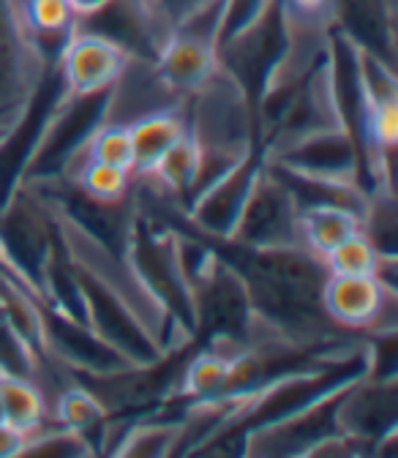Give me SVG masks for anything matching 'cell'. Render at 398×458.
Returning a JSON list of instances; mask_svg holds the SVG:
<instances>
[{"mask_svg": "<svg viewBox=\"0 0 398 458\" xmlns=\"http://www.w3.org/2000/svg\"><path fill=\"white\" fill-rule=\"evenodd\" d=\"M126 265L166 322L186 341H194V290L181 262L178 233L140 199L129 233Z\"/></svg>", "mask_w": 398, "mask_h": 458, "instance_id": "obj_1", "label": "cell"}, {"mask_svg": "<svg viewBox=\"0 0 398 458\" xmlns=\"http://www.w3.org/2000/svg\"><path fill=\"white\" fill-rule=\"evenodd\" d=\"M298 38L301 33L292 28L281 0H267L265 12L246 30L216 49L218 69L238 85L249 104L251 126L259 101L295 57Z\"/></svg>", "mask_w": 398, "mask_h": 458, "instance_id": "obj_2", "label": "cell"}, {"mask_svg": "<svg viewBox=\"0 0 398 458\" xmlns=\"http://www.w3.org/2000/svg\"><path fill=\"white\" fill-rule=\"evenodd\" d=\"M191 290L197 347L241 350L270 338L254 314L243 278L216 254H210V259L191 276Z\"/></svg>", "mask_w": 398, "mask_h": 458, "instance_id": "obj_3", "label": "cell"}, {"mask_svg": "<svg viewBox=\"0 0 398 458\" xmlns=\"http://www.w3.org/2000/svg\"><path fill=\"white\" fill-rule=\"evenodd\" d=\"M115 98L118 85L96 93H66L58 109L52 112L22 183L69 178L80 164L90 137L115 114Z\"/></svg>", "mask_w": 398, "mask_h": 458, "instance_id": "obj_4", "label": "cell"}, {"mask_svg": "<svg viewBox=\"0 0 398 458\" xmlns=\"http://www.w3.org/2000/svg\"><path fill=\"white\" fill-rule=\"evenodd\" d=\"M61 243V218L30 186H20L0 208V254L36 298H41L44 270Z\"/></svg>", "mask_w": 398, "mask_h": 458, "instance_id": "obj_5", "label": "cell"}, {"mask_svg": "<svg viewBox=\"0 0 398 458\" xmlns=\"http://www.w3.org/2000/svg\"><path fill=\"white\" fill-rule=\"evenodd\" d=\"M74 267H77L80 286L85 295L88 325L106 344H112L121 355H126L134 366H150V363L161 360L166 355L161 341L153 335V330L145 325V319L137 314V309L96 270L80 265L77 259H74Z\"/></svg>", "mask_w": 398, "mask_h": 458, "instance_id": "obj_6", "label": "cell"}, {"mask_svg": "<svg viewBox=\"0 0 398 458\" xmlns=\"http://www.w3.org/2000/svg\"><path fill=\"white\" fill-rule=\"evenodd\" d=\"M395 286L379 276H333L322 284L325 314L347 333L395 330Z\"/></svg>", "mask_w": 398, "mask_h": 458, "instance_id": "obj_7", "label": "cell"}, {"mask_svg": "<svg viewBox=\"0 0 398 458\" xmlns=\"http://www.w3.org/2000/svg\"><path fill=\"white\" fill-rule=\"evenodd\" d=\"M298 213L301 208L287 186L262 166L230 241L243 246H303Z\"/></svg>", "mask_w": 398, "mask_h": 458, "instance_id": "obj_8", "label": "cell"}, {"mask_svg": "<svg viewBox=\"0 0 398 458\" xmlns=\"http://www.w3.org/2000/svg\"><path fill=\"white\" fill-rule=\"evenodd\" d=\"M267 164L301 172L309 178L355 183L368 191L366 181V158L358 142L350 137L347 129H327L311 137H303L287 148H281L265 158Z\"/></svg>", "mask_w": 398, "mask_h": 458, "instance_id": "obj_9", "label": "cell"}, {"mask_svg": "<svg viewBox=\"0 0 398 458\" xmlns=\"http://www.w3.org/2000/svg\"><path fill=\"white\" fill-rule=\"evenodd\" d=\"M77 30H88L118 44L134 64L153 66L169 28L150 0H109L88 17H77Z\"/></svg>", "mask_w": 398, "mask_h": 458, "instance_id": "obj_10", "label": "cell"}, {"mask_svg": "<svg viewBox=\"0 0 398 458\" xmlns=\"http://www.w3.org/2000/svg\"><path fill=\"white\" fill-rule=\"evenodd\" d=\"M265 166V150L254 145L226 175H221L207 191H202L189 208H183V218L213 238H230L241 218V210Z\"/></svg>", "mask_w": 398, "mask_h": 458, "instance_id": "obj_11", "label": "cell"}, {"mask_svg": "<svg viewBox=\"0 0 398 458\" xmlns=\"http://www.w3.org/2000/svg\"><path fill=\"white\" fill-rule=\"evenodd\" d=\"M44 333L52 360L64 363L69 374H115L134 366L112 344H106L90 325L77 322L61 311L44 306Z\"/></svg>", "mask_w": 398, "mask_h": 458, "instance_id": "obj_12", "label": "cell"}, {"mask_svg": "<svg viewBox=\"0 0 398 458\" xmlns=\"http://www.w3.org/2000/svg\"><path fill=\"white\" fill-rule=\"evenodd\" d=\"M398 382L393 377H360L341 393L335 423L338 431L366 442L374 453L377 442L398 428Z\"/></svg>", "mask_w": 398, "mask_h": 458, "instance_id": "obj_13", "label": "cell"}, {"mask_svg": "<svg viewBox=\"0 0 398 458\" xmlns=\"http://www.w3.org/2000/svg\"><path fill=\"white\" fill-rule=\"evenodd\" d=\"M156 82L178 101L199 93L218 74L216 44L191 30H169L150 66Z\"/></svg>", "mask_w": 398, "mask_h": 458, "instance_id": "obj_14", "label": "cell"}, {"mask_svg": "<svg viewBox=\"0 0 398 458\" xmlns=\"http://www.w3.org/2000/svg\"><path fill=\"white\" fill-rule=\"evenodd\" d=\"M129 66L131 57L118 44L77 28L58 57V69L69 93H96L118 85Z\"/></svg>", "mask_w": 398, "mask_h": 458, "instance_id": "obj_15", "label": "cell"}, {"mask_svg": "<svg viewBox=\"0 0 398 458\" xmlns=\"http://www.w3.org/2000/svg\"><path fill=\"white\" fill-rule=\"evenodd\" d=\"M41 69L44 61L33 49L17 4L0 0V106L22 101Z\"/></svg>", "mask_w": 398, "mask_h": 458, "instance_id": "obj_16", "label": "cell"}, {"mask_svg": "<svg viewBox=\"0 0 398 458\" xmlns=\"http://www.w3.org/2000/svg\"><path fill=\"white\" fill-rule=\"evenodd\" d=\"M335 30L344 33L358 49L382 57L395 66V28L390 0H333Z\"/></svg>", "mask_w": 398, "mask_h": 458, "instance_id": "obj_17", "label": "cell"}, {"mask_svg": "<svg viewBox=\"0 0 398 458\" xmlns=\"http://www.w3.org/2000/svg\"><path fill=\"white\" fill-rule=\"evenodd\" d=\"M129 131H131V148H134L131 172L134 175H148L156 166V161L189 131L186 101L142 112L140 118L129 121Z\"/></svg>", "mask_w": 398, "mask_h": 458, "instance_id": "obj_18", "label": "cell"}, {"mask_svg": "<svg viewBox=\"0 0 398 458\" xmlns=\"http://www.w3.org/2000/svg\"><path fill=\"white\" fill-rule=\"evenodd\" d=\"M298 226L301 243L317 257H325L338 243L363 233V213L344 205H306L298 213Z\"/></svg>", "mask_w": 398, "mask_h": 458, "instance_id": "obj_19", "label": "cell"}, {"mask_svg": "<svg viewBox=\"0 0 398 458\" xmlns=\"http://www.w3.org/2000/svg\"><path fill=\"white\" fill-rule=\"evenodd\" d=\"M199 164H202V142L189 129L156 161V166L148 172V178H153L169 197H173L175 205H183V199L189 197L199 175Z\"/></svg>", "mask_w": 398, "mask_h": 458, "instance_id": "obj_20", "label": "cell"}, {"mask_svg": "<svg viewBox=\"0 0 398 458\" xmlns=\"http://www.w3.org/2000/svg\"><path fill=\"white\" fill-rule=\"evenodd\" d=\"M0 401H4V420L22 434H33L49 418L47 393L36 379L0 374Z\"/></svg>", "mask_w": 398, "mask_h": 458, "instance_id": "obj_21", "label": "cell"}, {"mask_svg": "<svg viewBox=\"0 0 398 458\" xmlns=\"http://www.w3.org/2000/svg\"><path fill=\"white\" fill-rule=\"evenodd\" d=\"M109 418L112 415L106 412L101 401L85 385H80L77 379L69 377V385L58 393V401H55V423L69 431H77L88 439L93 434L98 439H104V428H106ZM90 445H93V439H90Z\"/></svg>", "mask_w": 398, "mask_h": 458, "instance_id": "obj_22", "label": "cell"}, {"mask_svg": "<svg viewBox=\"0 0 398 458\" xmlns=\"http://www.w3.org/2000/svg\"><path fill=\"white\" fill-rule=\"evenodd\" d=\"M322 262L333 276H382L385 270L395 267V259L379 257V251L363 233L338 243L333 251L322 257Z\"/></svg>", "mask_w": 398, "mask_h": 458, "instance_id": "obj_23", "label": "cell"}, {"mask_svg": "<svg viewBox=\"0 0 398 458\" xmlns=\"http://www.w3.org/2000/svg\"><path fill=\"white\" fill-rule=\"evenodd\" d=\"M85 194L96 199H121L134 186V172L123 166H112L96 158H82V164L69 175Z\"/></svg>", "mask_w": 398, "mask_h": 458, "instance_id": "obj_24", "label": "cell"}, {"mask_svg": "<svg viewBox=\"0 0 398 458\" xmlns=\"http://www.w3.org/2000/svg\"><path fill=\"white\" fill-rule=\"evenodd\" d=\"M82 158H96V161H104V164H112V166H123V169H131L134 166V148H131V131H129V123L123 121H115L109 118L88 142ZM80 158V164H82ZM77 164V166H80ZM74 166V169H77Z\"/></svg>", "mask_w": 398, "mask_h": 458, "instance_id": "obj_25", "label": "cell"}, {"mask_svg": "<svg viewBox=\"0 0 398 458\" xmlns=\"http://www.w3.org/2000/svg\"><path fill=\"white\" fill-rule=\"evenodd\" d=\"M41 363L33 355V350L22 341V335L14 330V325L9 322L4 306H0V374H12V377H28L38 382L41 374ZM41 385V382H38Z\"/></svg>", "mask_w": 398, "mask_h": 458, "instance_id": "obj_26", "label": "cell"}, {"mask_svg": "<svg viewBox=\"0 0 398 458\" xmlns=\"http://www.w3.org/2000/svg\"><path fill=\"white\" fill-rule=\"evenodd\" d=\"M22 453H30V455H90V453H96V447L90 445L88 437H82L77 431H69L58 423L47 428V423H44L41 428L28 434Z\"/></svg>", "mask_w": 398, "mask_h": 458, "instance_id": "obj_27", "label": "cell"}, {"mask_svg": "<svg viewBox=\"0 0 398 458\" xmlns=\"http://www.w3.org/2000/svg\"><path fill=\"white\" fill-rule=\"evenodd\" d=\"M20 14L30 33H64L77 25L69 0H25Z\"/></svg>", "mask_w": 398, "mask_h": 458, "instance_id": "obj_28", "label": "cell"}, {"mask_svg": "<svg viewBox=\"0 0 398 458\" xmlns=\"http://www.w3.org/2000/svg\"><path fill=\"white\" fill-rule=\"evenodd\" d=\"M267 6V0H224L221 4V22L216 33V49L246 30Z\"/></svg>", "mask_w": 398, "mask_h": 458, "instance_id": "obj_29", "label": "cell"}, {"mask_svg": "<svg viewBox=\"0 0 398 458\" xmlns=\"http://www.w3.org/2000/svg\"><path fill=\"white\" fill-rule=\"evenodd\" d=\"M281 4L298 33H325L333 22V0H281Z\"/></svg>", "mask_w": 398, "mask_h": 458, "instance_id": "obj_30", "label": "cell"}, {"mask_svg": "<svg viewBox=\"0 0 398 458\" xmlns=\"http://www.w3.org/2000/svg\"><path fill=\"white\" fill-rule=\"evenodd\" d=\"M150 4L156 6V12L161 14V20L169 28H178L186 20H191L194 14H199L202 9L218 4V0H150Z\"/></svg>", "mask_w": 398, "mask_h": 458, "instance_id": "obj_31", "label": "cell"}, {"mask_svg": "<svg viewBox=\"0 0 398 458\" xmlns=\"http://www.w3.org/2000/svg\"><path fill=\"white\" fill-rule=\"evenodd\" d=\"M28 434H22L20 428L9 426V423H0V458L6 455H20L25 447Z\"/></svg>", "mask_w": 398, "mask_h": 458, "instance_id": "obj_32", "label": "cell"}, {"mask_svg": "<svg viewBox=\"0 0 398 458\" xmlns=\"http://www.w3.org/2000/svg\"><path fill=\"white\" fill-rule=\"evenodd\" d=\"M72 4V12H74V17H88V14H93V12H98V9H104L109 0H69Z\"/></svg>", "mask_w": 398, "mask_h": 458, "instance_id": "obj_33", "label": "cell"}, {"mask_svg": "<svg viewBox=\"0 0 398 458\" xmlns=\"http://www.w3.org/2000/svg\"><path fill=\"white\" fill-rule=\"evenodd\" d=\"M22 101H17V104H6V106H0V131H4V126L14 118V112H17V106H20Z\"/></svg>", "mask_w": 398, "mask_h": 458, "instance_id": "obj_34", "label": "cell"}, {"mask_svg": "<svg viewBox=\"0 0 398 458\" xmlns=\"http://www.w3.org/2000/svg\"><path fill=\"white\" fill-rule=\"evenodd\" d=\"M0 423H6V420H4V401H0Z\"/></svg>", "mask_w": 398, "mask_h": 458, "instance_id": "obj_35", "label": "cell"}]
</instances>
